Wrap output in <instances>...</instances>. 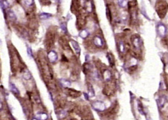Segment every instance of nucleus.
I'll use <instances>...</instances> for the list:
<instances>
[{
	"label": "nucleus",
	"instance_id": "f257e3e1",
	"mask_svg": "<svg viewBox=\"0 0 168 120\" xmlns=\"http://www.w3.org/2000/svg\"><path fill=\"white\" fill-rule=\"evenodd\" d=\"M156 10L160 18H163L167 13V3L164 1H159L156 5Z\"/></svg>",
	"mask_w": 168,
	"mask_h": 120
},
{
	"label": "nucleus",
	"instance_id": "f03ea898",
	"mask_svg": "<svg viewBox=\"0 0 168 120\" xmlns=\"http://www.w3.org/2000/svg\"><path fill=\"white\" fill-rule=\"evenodd\" d=\"M93 106L94 108V109L99 111H103L105 109V105L101 102H96V103L95 102L94 103H93Z\"/></svg>",
	"mask_w": 168,
	"mask_h": 120
},
{
	"label": "nucleus",
	"instance_id": "7ed1b4c3",
	"mask_svg": "<svg viewBox=\"0 0 168 120\" xmlns=\"http://www.w3.org/2000/svg\"><path fill=\"white\" fill-rule=\"evenodd\" d=\"M48 58L51 62L55 61L57 60V55L56 52H54L53 51H51L48 54Z\"/></svg>",
	"mask_w": 168,
	"mask_h": 120
},
{
	"label": "nucleus",
	"instance_id": "20e7f679",
	"mask_svg": "<svg viewBox=\"0 0 168 120\" xmlns=\"http://www.w3.org/2000/svg\"><path fill=\"white\" fill-rule=\"evenodd\" d=\"M7 14H8V17H9V18L10 19V20H11L14 21L16 20V17L15 13L13 12L12 10H9V11H8Z\"/></svg>",
	"mask_w": 168,
	"mask_h": 120
},
{
	"label": "nucleus",
	"instance_id": "39448f33",
	"mask_svg": "<svg viewBox=\"0 0 168 120\" xmlns=\"http://www.w3.org/2000/svg\"><path fill=\"white\" fill-rule=\"evenodd\" d=\"M9 87H10V89H11V92H13L15 94H18L20 93L18 89L17 88V87H16L15 85L13 84V83H10V85H9Z\"/></svg>",
	"mask_w": 168,
	"mask_h": 120
},
{
	"label": "nucleus",
	"instance_id": "423d86ee",
	"mask_svg": "<svg viewBox=\"0 0 168 120\" xmlns=\"http://www.w3.org/2000/svg\"><path fill=\"white\" fill-rule=\"evenodd\" d=\"M51 14L50 13H42L40 15V18L42 20H47V19L51 17Z\"/></svg>",
	"mask_w": 168,
	"mask_h": 120
},
{
	"label": "nucleus",
	"instance_id": "0eeeda50",
	"mask_svg": "<svg viewBox=\"0 0 168 120\" xmlns=\"http://www.w3.org/2000/svg\"><path fill=\"white\" fill-rule=\"evenodd\" d=\"M132 43L134 44V46L135 47H138L139 45H140V39H139V37H137L135 36V38L134 39H132Z\"/></svg>",
	"mask_w": 168,
	"mask_h": 120
},
{
	"label": "nucleus",
	"instance_id": "6e6552de",
	"mask_svg": "<svg viewBox=\"0 0 168 120\" xmlns=\"http://www.w3.org/2000/svg\"><path fill=\"white\" fill-rule=\"evenodd\" d=\"M71 44H72V45L73 46L75 50L76 51V52H77V53H79V52H80V48H79V46H78L77 43H76V42H74V41H71Z\"/></svg>",
	"mask_w": 168,
	"mask_h": 120
},
{
	"label": "nucleus",
	"instance_id": "1a4fd4ad",
	"mask_svg": "<svg viewBox=\"0 0 168 120\" xmlns=\"http://www.w3.org/2000/svg\"><path fill=\"white\" fill-rule=\"evenodd\" d=\"M94 44L98 46H101L103 44V42L102 41H101V38H99V37H95V39H94Z\"/></svg>",
	"mask_w": 168,
	"mask_h": 120
},
{
	"label": "nucleus",
	"instance_id": "9d476101",
	"mask_svg": "<svg viewBox=\"0 0 168 120\" xmlns=\"http://www.w3.org/2000/svg\"><path fill=\"white\" fill-rule=\"evenodd\" d=\"M47 118V115L45 113H40L37 115V118L38 120H46Z\"/></svg>",
	"mask_w": 168,
	"mask_h": 120
},
{
	"label": "nucleus",
	"instance_id": "9b49d317",
	"mask_svg": "<svg viewBox=\"0 0 168 120\" xmlns=\"http://www.w3.org/2000/svg\"><path fill=\"white\" fill-rule=\"evenodd\" d=\"M23 78L25 80H30V79L31 78V74H30V72H29L28 70H26V71H25V72H24Z\"/></svg>",
	"mask_w": 168,
	"mask_h": 120
},
{
	"label": "nucleus",
	"instance_id": "f8f14e48",
	"mask_svg": "<svg viewBox=\"0 0 168 120\" xmlns=\"http://www.w3.org/2000/svg\"><path fill=\"white\" fill-rule=\"evenodd\" d=\"M106 14H107V18L109 20H112V16H111V12L110 11V9L108 8V7L107 8V10H106Z\"/></svg>",
	"mask_w": 168,
	"mask_h": 120
},
{
	"label": "nucleus",
	"instance_id": "ddd939ff",
	"mask_svg": "<svg viewBox=\"0 0 168 120\" xmlns=\"http://www.w3.org/2000/svg\"><path fill=\"white\" fill-rule=\"evenodd\" d=\"M25 3L27 6H31L33 3V0H25Z\"/></svg>",
	"mask_w": 168,
	"mask_h": 120
},
{
	"label": "nucleus",
	"instance_id": "4468645a",
	"mask_svg": "<svg viewBox=\"0 0 168 120\" xmlns=\"http://www.w3.org/2000/svg\"><path fill=\"white\" fill-rule=\"evenodd\" d=\"M27 52H28V54L30 56H33V53H32V51H31V47H27Z\"/></svg>",
	"mask_w": 168,
	"mask_h": 120
},
{
	"label": "nucleus",
	"instance_id": "2eb2a0df",
	"mask_svg": "<svg viewBox=\"0 0 168 120\" xmlns=\"http://www.w3.org/2000/svg\"><path fill=\"white\" fill-rule=\"evenodd\" d=\"M1 6L3 8H5V9H6V8H7V7H8V3H6V1L1 2Z\"/></svg>",
	"mask_w": 168,
	"mask_h": 120
},
{
	"label": "nucleus",
	"instance_id": "dca6fc26",
	"mask_svg": "<svg viewBox=\"0 0 168 120\" xmlns=\"http://www.w3.org/2000/svg\"><path fill=\"white\" fill-rule=\"evenodd\" d=\"M62 85H66V86H69V85H70V83H69L68 81H62Z\"/></svg>",
	"mask_w": 168,
	"mask_h": 120
},
{
	"label": "nucleus",
	"instance_id": "f3484780",
	"mask_svg": "<svg viewBox=\"0 0 168 120\" xmlns=\"http://www.w3.org/2000/svg\"><path fill=\"white\" fill-rule=\"evenodd\" d=\"M3 109V103H2L1 100L0 99V111L2 110Z\"/></svg>",
	"mask_w": 168,
	"mask_h": 120
},
{
	"label": "nucleus",
	"instance_id": "a211bd4d",
	"mask_svg": "<svg viewBox=\"0 0 168 120\" xmlns=\"http://www.w3.org/2000/svg\"><path fill=\"white\" fill-rule=\"evenodd\" d=\"M1 43V40H0V43Z\"/></svg>",
	"mask_w": 168,
	"mask_h": 120
}]
</instances>
